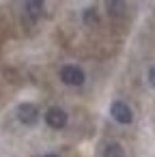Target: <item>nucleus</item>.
I'll return each mask as SVG.
<instances>
[{
  "instance_id": "f03ea898",
  "label": "nucleus",
  "mask_w": 155,
  "mask_h": 157,
  "mask_svg": "<svg viewBox=\"0 0 155 157\" xmlns=\"http://www.w3.org/2000/svg\"><path fill=\"white\" fill-rule=\"evenodd\" d=\"M39 116L41 114H39V108L35 103H20L17 105V118H20V123L33 127V125L39 123Z\"/></svg>"
},
{
  "instance_id": "423d86ee",
  "label": "nucleus",
  "mask_w": 155,
  "mask_h": 157,
  "mask_svg": "<svg viewBox=\"0 0 155 157\" xmlns=\"http://www.w3.org/2000/svg\"><path fill=\"white\" fill-rule=\"evenodd\" d=\"M103 157H125V151L118 142H108L103 146Z\"/></svg>"
},
{
  "instance_id": "20e7f679",
  "label": "nucleus",
  "mask_w": 155,
  "mask_h": 157,
  "mask_svg": "<svg viewBox=\"0 0 155 157\" xmlns=\"http://www.w3.org/2000/svg\"><path fill=\"white\" fill-rule=\"evenodd\" d=\"M45 123L52 127V129H63L67 125V112L58 105H52L48 112H45Z\"/></svg>"
},
{
  "instance_id": "1a4fd4ad",
  "label": "nucleus",
  "mask_w": 155,
  "mask_h": 157,
  "mask_svg": "<svg viewBox=\"0 0 155 157\" xmlns=\"http://www.w3.org/2000/svg\"><path fill=\"white\" fill-rule=\"evenodd\" d=\"M149 84H151V86L155 88V65H153V67L149 69Z\"/></svg>"
},
{
  "instance_id": "6e6552de",
  "label": "nucleus",
  "mask_w": 155,
  "mask_h": 157,
  "mask_svg": "<svg viewBox=\"0 0 155 157\" xmlns=\"http://www.w3.org/2000/svg\"><path fill=\"white\" fill-rule=\"evenodd\" d=\"M84 22H86L88 26L99 22V20H97V13H95V9H86V11H84Z\"/></svg>"
},
{
  "instance_id": "9d476101",
  "label": "nucleus",
  "mask_w": 155,
  "mask_h": 157,
  "mask_svg": "<svg viewBox=\"0 0 155 157\" xmlns=\"http://www.w3.org/2000/svg\"><path fill=\"white\" fill-rule=\"evenodd\" d=\"M45 157H58V155H54V153H50V155H45Z\"/></svg>"
},
{
  "instance_id": "39448f33",
  "label": "nucleus",
  "mask_w": 155,
  "mask_h": 157,
  "mask_svg": "<svg viewBox=\"0 0 155 157\" xmlns=\"http://www.w3.org/2000/svg\"><path fill=\"white\" fill-rule=\"evenodd\" d=\"M106 9L112 17H121L125 13V0H106Z\"/></svg>"
},
{
  "instance_id": "7ed1b4c3",
  "label": "nucleus",
  "mask_w": 155,
  "mask_h": 157,
  "mask_svg": "<svg viewBox=\"0 0 155 157\" xmlns=\"http://www.w3.org/2000/svg\"><path fill=\"white\" fill-rule=\"evenodd\" d=\"M110 114H112V118H114L116 123H121V125H129V123L134 121L131 108H129L125 101H114V103L110 105Z\"/></svg>"
},
{
  "instance_id": "f257e3e1",
  "label": "nucleus",
  "mask_w": 155,
  "mask_h": 157,
  "mask_svg": "<svg viewBox=\"0 0 155 157\" xmlns=\"http://www.w3.org/2000/svg\"><path fill=\"white\" fill-rule=\"evenodd\" d=\"M60 80L67 86H82L84 80H86V75H84L82 67H78V65H65L60 69Z\"/></svg>"
},
{
  "instance_id": "0eeeda50",
  "label": "nucleus",
  "mask_w": 155,
  "mask_h": 157,
  "mask_svg": "<svg viewBox=\"0 0 155 157\" xmlns=\"http://www.w3.org/2000/svg\"><path fill=\"white\" fill-rule=\"evenodd\" d=\"M26 11L30 17H39L43 13V0H26Z\"/></svg>"
}]
</instances>
